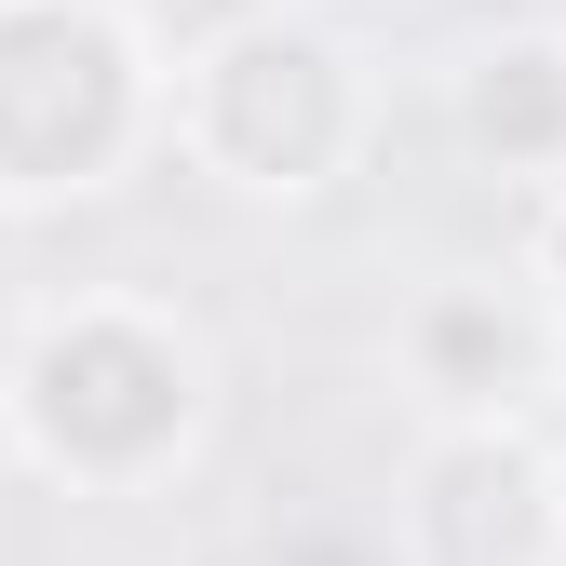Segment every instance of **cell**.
Here are the masks:
<instances>
[{"label": "cell", "instance_id": "3957f363", "mask_svg": "<svg viewBox=\"0 0 566 566\" xmlns=\"http://www.w3.org/2000/svg\"><path fill=\"white\" fill-rule=\"evenodd\" d=\"M472 135L500 163H566V41H485L472 54Z\"/></svg>", "mask_w": 566, "mask_h": 566}, {"label": "cell", "instance_id": "6da1fadb", "mask_svg": "<svg viewBox=\"0 0 566 566\" xmlns=\"http://www.w3.org/2000/svg\"><path fill=\"white\" fill-rule=\"evenodd\" d=\"M14 418L54 472H149L176 432H189V350L135 311H82L54 324L28 365H14Z\"/></svg>", "mask_w": 566, "mask_h": 566}, {"label": "cell", "instance_id": "277c9868", "mask_svg": "<svg viewBox=\"0 0 566 566\" xmlns=\"http://www.w3.org/2000/svg\"><path fill=\"white\" fill-rule=\"evenodd\" d=\"M526 350H539V337H526L500 297H432V311H418V365L446 378V405H513Z\"/></svg>", "mask_w": 566, "mask_h": 566}, {"label": "cell", "instance_id": "8992f818", "mask_svg": "<svg viewBox=\"0 0 566 566\" xmlns=\"http://www.w3.org/2000/svg\"><path fill=\"white\" fill-rule=\"evenodd\" d=\"M553 553H566V472H553Z\"/></svg>", "mask_w": 566, "mask_h": 566}, {"label": "cell", "instance_id": "7a4b0ae2", "mask_svg": "<svg viewBox=\"0 0 566 566\" xmlns=\"http://www.w3.org/2000/svg\"><path fill=\"white\" fill-rule=\"evenodd\" d=\"M243 108H256V135L217 149L243 189H324V163L350 149V82H337V54L311 28H230L202 54L189 122H243Z\"/></svg>", "mask_w": 566, "mask_h": 566}, {"label": "cell", "instance_id": "5b68a950", "mask_svg": "<svg viewBox=\"0 0 566 566\" xmlns=\"http://www.w3.org/2000/svg\"><path fill=\"white\" fill-rule=\"evenodd\" d=\"M539 270H553V311H566V202L539 217Z\"/></svg>", "mask_w": 566, "mask_h": 566}]
</instances>
